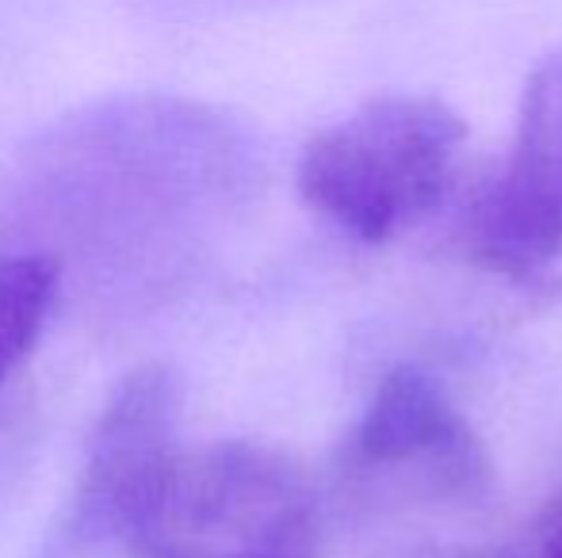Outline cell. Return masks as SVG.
<instances>
[{
  "mask_svg": "<svg viewBox=\"0 0 562 558\" xmlns=\"http://www.w3.org/2000/svg\"><path fill=\"white\" fill-rule=\"evenodd\" d=\"M322 505L283 447L218 440L172 447L123 528L131 558H314Z\"/></svg>",
  "mask_w": 562,
  "mask_h": 558,
  "instance_id": "cell-1",
  "label": "cell"
},
{
  "mask_svg": "<svg viewBox=\"0 0 562 558\" xmlns=\"http://www.w3.org/2000/svg\"><path fill=\"white\" fill-rule=\"evenodd\" d=\"M463 141V115L445 100L386 92L306 141L295 184L322 218L383 246L440 207Z\"/></svg>",
  "mask_w": 562,
  "mask_h": 558,
  "instance_id": "cell-2",
  "label": "cell"
},
{
  "mask_svg": "<svg viewBox=\"0 0 562 558\" xmlns=\"http://www.w3.org/2000/svg\"><path fill=\"white\" fill-rule=\"evenodd\" d=\"M340 475L360 493L417 505H482L494 459L448 390L417 367L379 379L345 444Z\"/></svg>",
  "mask_w": 562,
  "mask_h": 558,
  "instance_id": "cell-3",
  "label": "cell"
},
{
  "mask_svg": "<svg viewBox=\"0 0 562 558\" xmlns=\"http://www.w3.org/2000/svg\"><path fill=\"white\" fill-rule=\"evenodd\" d=\"M463 249L509 283H536L562 257V54L528 73L509 153L467 203Z\"/></svg>",
  "mask_w": 562,
  "mask_h": 558,
  "instance_id": "cell-4",
  "label": "cell"
},
{
  "mask_svg": "<svg viewBox=\"0 0 562 558\" xmlns=\"http://www.w3.org/2000/svg\"><path fill=\"white\" fill-rule=\"evenodd\" d=\"M177 421L180 387L172 372L146 364L119 383L89 436L81 478L58 524L61 551L92 555L119 547L134 501L177 447Z\"/></svg>",
  "mask_w": 562,
  "mask_h": 558,
  "instance_id": "cell-5",
  "label": "cell"
},
{
  "mask_svg": "<svg viewBox=\"0 0 562 558\" xmlns=\"http://www.w3.org/2000/svg\"><path fill=\"white\" fill-rule=\"evenodd\" d=\"M66 264L43 249L0 253V387L31 356L58 298Z\"/></svg>",
  "mask_w": 562,
  "mask_h": 558,
  "instance_id": "cell-6",
  "label": "cell"
},
{
  "mask_svg": "<svg viewBox=\"0 0 562 558\" xmlns=\"http://www.w3.org/2000/svg\"><path fill=\"white\" fill-rule=\"evenodd\" d=\"M517 558H562V490L548 501Z\"/></svg>",
  "mask_w": 562,
  "mask_h": 558,
  "instance_id": "cell-7",
  "label": "cell"
},
{
  "mask_svg": "<svg viewBox=\"0 0 562 558\" xmlns=\"http://www.w3.org/2000/svg\"><path fill=\"white\" fill-rule=\"evenodd\" d=\"M402 558H474L467 551H425V555H402Z\"/></svg>",
  "mask_w": 562,
  "mask_h": 558,
  "instance_id": "cell-8",
  "label": "cell"
}]
</instances>
